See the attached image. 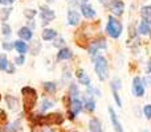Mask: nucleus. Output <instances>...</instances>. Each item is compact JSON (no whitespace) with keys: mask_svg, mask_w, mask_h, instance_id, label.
I'll use <instances>...</instances> for the list:
<instances>
[{"mask_svg":"<svg viewBox=\"0 0 151 132\" xmlns=\"http://www.w3.org/2000/svg\"><path fill=\"white\" fill-rule=\"evenodd\" d=\"M143 114L146 116V119H151V104H146L143 107Z\"/></svg>","mask_w":151,"mask_h":132,"instance_id":"nucleus-30","label":"nucleus"},{"mask_svg":"<svg viewBox=\"0 0 151 132\" xmlns=\"http://www.w3.org/2000/svg\"><path fill=\"white\" fill-rule=\"evenodd\" d=\"M94 70L96 74L98 75L99 81H105L109 77V65H107V60L104 56H98L94 60Z\"/></svg>","mask_w":151,"mask_h":132,"instance_id":"nucleus-3","label":"nucleus"},{"mask_svg":"<svg viewBox=\"0 0 151 132\" xmlns=\"http://www.w3.org/2000/svg\"><path fill=\"white\" fill-rule=\"evenodd\" d=\"M0 4H9V0H0Z\"/></svg>","mask_w":151,"mask_h":132,"instance_id":"nucleus-37","label":"nucleus"},{"mask_svg":"<svg viewBox=\"0 0 151 132\" xmlns=\"http://www.w3.org/2000/svg\"><path fill=\"white\" fill-rule=\"evenodd\" d=\"M24 15H25L27 19H29V20H32V19L36 16V11L35 9H27L25 12H24Z\"/></svg>","mask_w":151,"mask_h":132,"instance_id":"nucleus-31","label":"nucleus"},{"mask_svg":"<svg viewBox=\"0 0 151 132\" xmlns=\"http://www.w3.org/2000/svg\"><path fill=\"white\" fill-rule=\"evenodd\" d=\"M42 132H56V131L53 130V128H47V130H44Z\"/></svg>","mask_w":151,"mask_h":132,"instance_id":"nucleus-38","label":"nucleus"},{"mask_svg":"<svg viewBox=\"0 0 151 132\" xmlns=\"http://www.w3.org/2000/svg\"><path fill=\"white\" fill-rule=\"evenodd\" d=\"M138 31L141 34H150L151 33V23L149 20H142V23L139 24Z\"/></svg>","mask_w":151,"mask_h":132,"instance_id":"nucleus-18","label":"nucleus"},{"mask_svg":"<svg viewBox=\"0 0 151 132\" xmlns=\"http://www.w3.org/2000/svg\"><path fill=\"white\" fill-rule=\"evenodd\" d=\"M44 88L48 91V93H55L57 86H56L55 82H45L44 83Z\"/></svg>","mask_w":151,"mask_h":132,"instance_id":"nucleus-27","label":"nucleus"},{"mask_svg":"<svg viewBox=\"0 0 151 132\" xmlns=\"http://www.w3.org/2000/svg\"><path fill=\"white\" fill-rule=\"evenodd\" d=\"M123 11H125V4H123V1H121V0H115L111 4V12L114 13L115 16H121L123 13Z\"/></svg>","mask_w":151,"mask_h":132,"instance_id":"nucleus-14","label":"nucleus"},{"mask_svg":"<svg viewBox=\"0 0 151 132\" xmlns=\"http://www.w3.org/2000/svg\"><path fill=\"white\" fill-rule=\"evenodd\" d=\"M147 73H151V62L149 64V69H147Z\"/></svg>","mask_w":151,"mask_h":132,"instance_id":"nucleus-39","label":"nucleus"},{"mask_svg":"<svg viewBox=\"0 0 151 132\" xmlns=\"http://www.w3.org/2000/svg\"><path fill=\"white\" fill-rule=\"evenodd\" d=\"M64 44H65V40H64V39H61V37H60V39H57V40H56V42H55V46H63Z\"/></svg>","mask_w":151,"mask_h":132,"instance_id":"nucleus-34","label":"nucleus"},{"mask_svg":"<svg viewBox=\"0 0 151 132\" xmlns=\"http://www.w3.org/2000/svg\"><path fill=\"white\" fill-rule=\"evenodd\" d=\"M133 94L135 96H143L145 95V86L143 82L139 77H135L133 79Z\"/></svg>","mask_w":151,"mask_h":132,"instance_id":"nucleus-5","label":"nucleus"},{"mask_svg":"<svg viewBox=\"0 0 151 132\" xmlns=\"http://www.w3.org/2000/svg\"><path fill=\"white\" fill-rule=\"evenodd\" d=\"M81 21V15L76 9L68 11V24L69 25H78Z\"/></svg>","mask_w":151,"mask_h":132,"instance_id":"nucleus-9","label":"nucleus"},{"mask_svg":"<svg viewBox=\"0 0 151 132\" xmlns=\"http://www.w3.org/2000/svg\"><path fill=\"white\" fill-rule=\"evenodd\" d=\"M19 130H20V120H16V122L11 123V124H8L7 128H5L7 132H16Z\"/></svg>","mask_w":151,"mask_h":132,"instance_id":"nucleus-23","label":"nucleus"},{"mask_svg":"<svg viewBox=\"0 0 151 132\" xmlns=\"http://www.w3.org/2000/svg\"><path fill=\"white\" fill-rule=\"evenodd\" d=\"M53 106H55V102L49 101V99H44V101H42V104H41V108H40V110L44 112V111H47V110L52 108Z\"/></svg>","mask_w":151,"mask_h":132,"instance_id":"nucleus-25","label":"nucleus"},{"mask_svg":"<svg viewBox=\"0 0 151 132\" xmlns=\"http://www.w3.org/2000/svg\"><path fill=\"white\" fill-rule=\"evenodd\" d=\"M81 13H82V16L83 17H86V19H93V17H96V11H94V8L91 7L90 4H83V5H81Z\"/></svg>","mask_w":151,"mask_h":132,"instance_id":"nucleus-10","label":"nucleus"},{"mask_svg":"<svg viewBox=\"0 0 151 132\" xmlns=\"http://www.w3.org/2000/svg\"><path fill=\"white\" fill-rule=\"evenodd\" d=\"M17 34L21 39V41H29V40L32 39V36H33V32H32V29L28 28V26H23V28L19 29Z\"/></svg>","mask_w":151,"mask_h":132,"instance_id":"nucleus-11","label":"nucleus"},{"mask_svg":"<svg viewBox=\"0 0 151 132\" xmlns=\"http://www.w3.org/2000/svg\"><path fill=\"white\" fill-rule=\"evenodd\" d=\"M35 116L36 118H33V122L39 126L50 127V126H60L64 123V116L61 114H58V112L45 115V116H41V115H35Z\"/></svg>","mask_w":151,"mask_h":132,"instance_id":"nucleus-1","label":"nucleus"},{"mask_svg":"<svg viewBox=\"0 0 151 132\" xmlns=\"http://www.w3.org/2000/svg\"><path fill=\"white\" fill-rule=\"evenodd\" d=\"M143 132H147V131H143Z\"/></svg>","mask_w":151,"mask_h":132,"instance_id":"nucleus-42","label":"nucleus"},{"mask_svg":"<svg viewBox=\"0 0 151 132\" xmlns=\"http://www.w3.org/2000/svg\"><path fill=\"white\" fill-rule=\"evenodd\" d=\"M89 130L91 132H102V124L97 118H93L89 122Z\"/></svg>","mask_w":151,"mask_h":132,"instance_id":"nucleus-17","label":"nucleus"},{"mask_svg":"<svg viewBox=\"0 0 151 132\" xmlns=\"http://www.w3.org/2000/svg\"><path fill=\"white\" fill-rule=\"evenodd\" d=\"M5 101H7V104H8V107H9L11 110L16 111V110L19 108V101L15 98V96H12V95H5Z\"/></svg>","mask_w":151,"mask_h":132,"instance_id":"nucleus-19","label":"nucleus"},{"mask_svg":"<svg viewBox=\"0 0 151 132\" xmlns=\"http://www.w3.org/2000/svg\"><path fill=\"white\" fill-rule=\"evenodd\" d=\"M40 16H41V20L44 21L45 24L50 23V21L55 20V17H56L55 12L48 7H41V13H40Z\"/></svg>","mask_w":151,"mask_h":132,"instance_id":"nucleus-6","label":"nucleus"},{"mask_svg":"<svg viewBox=\"0 0 151 132\" xmlns=\"http://www.w3.org/2000/svg\"><path fill=\"white\" fill-rule=\"evenodd\" d=\"M8 65H9V62H8L7 56L1 54V56H0V70H5V71H7Z\"/></svg>","mask_w":151,"mask_h":132,"instance_id":"nucleus-24","label":"nucleus"},{"mask_svg":"<svg viewBox=\"0 0 151 132\" xmlns=\"http://www.w3.org/2000/svg\"><path fill=\"white\" fill-rule=\"evenodd\" d=\"M98 49H106V41H105V39H99V40H96L94 42H91L90 48H89L90 56H96Z\"/></svg>","mask_w":151,"mask_h":132,"instance_id":"nucleus-7","label":"nucleus"},{"mask_svg":"<svg viewBox=\"0 0 151 132\" xmlns=\"http://www.w3.org/2000/svg\"><path fill=\"white\" fill-rule=\"evenodd\" d=\"M0 132H1V130H0Z\"/></svg>","mask_w":151,"mask_h":132,"instance_id":"nucleus-43","label":"nucleus"},{"mask_svg":"<svg viewBox=\"0 0 151 132\" xmlns=\"http://www.w3.org/2000/svg\"><path fill=\"white\" fill-rule=\"evenodd\" d=\"M56 36H57V32H56L55 29H44V31H42V39L47 40V41H50V40L56 39Z\"/></svg>","mask_w":151,"mask_h":132,"instance_id":"nucleus-20","label":"nucleus"},{"mask_svg":"<svg viewBox=\"0 0 151 132\" xmlns=\"http://www.w3.org/2000/svg\"><path fill=\"white\" fill-rule=\"evenodd\" d=\"M24 62H25V56H19L15 58V64H17V65H23Z\"/></svg>","mask_w":151,"mask_h":132,"instance_id":"nucleus-32","label":"nucleus"},{"mask_svg":"<svg viewBox=\"0 0 151 132\" xmlns=\"http://www.w3.org/2000/svg\"><path fill=\"white\" fill-rule=\"evenodd\" d=\"M1 32L4 36H9L11 32H12V29H11V26L8 25L7 23H3V26H1Z\"/></svg>","mask_w":151,"mask_h":132,"instance_id":"nucleus-29","label":"nucleus"},{"mask_svg":"<svg viewBox=\"0 0 151 132\" xmlns=\"http://www.w3.org/2000/svg\"><path fill=\"white\" fill-rule=\"evenodd\" d=\"M106 32L109 33L110 37L118 39L123 32V26H122V24H121V21L114 19L113 16H109V21H107V25H106Z\"/></svg>","mask_w":151,"mask_h":132,"instance_id":"nucleus-4","label":"nucleus"},{"mask_svg":"<svg viewBox=\"0 0 151 132\" xmlns=\"http://www.w3.org/2000/svg\"><path fill=\"white\" fill-rule=\"evenodd\" d=\"M72 56H73V53H72V50L69 48H61L57 53V60L60 61L69 60V58H72Z\"/></svg>","mask_w":151,"mask_h":132,"instance_id":"nucleus-16","label":"nucleus"},{"mask_svg":"<svg viewBox=\"0 0 151 132\" xmlns=\"http://www.w3.org/2000/svg\"><path fill=\"white\" fill-rule=\"evenodd\" d=\"M11 12H12V8H11V7L1 9V20H3V23L8 20V16L11 15Z\"/></svg>","mask_w":151,"mask_h":132,"instance_id":"nucleus-28","label":"nucleus"},{"mask_svg":"<svg viewBox=\"0 0 151 132\" xmlns=\"http://www.w3.org/2000/svg\"><path fill=\"white\" fill-rule=\"evenodd\" d=\"M13 1H15V0H9V4H12V3H13Z\"/></svg>","mask_w":151,"mask_h":132,"instance_id":"nucleus-40","label":"nucleus"},{"mask_svg":"<svg viewBox=\"0 0 151 132\" xmlns=\"http://www.w3.org/2000/svg\"><path fill=\"white\" fill-rule=\"evenodd\" d=\"M0 102H1V95H0Z\"/></svg>","mask_w":151,"mask_h":132,"instance_id":"nucleus-41","label":"nucleus"},{"mask_svg":"<svg viewBox=\"0 0 151 132\" xmlns=\"http://www.w3.org/2000/svg\"><path fill=\"white\" fill-rule=\"evenodd\" d=\"M141 15L143 17V20H149L151 17V4L150 5H145L141 8Z\"/></svg>","mask_w":151,"mask_h":132,"instance_id":"nucleus-22","label":"nucleus"},{"mask_svg":"<svg viewBox=\"0 0 151 132\" xmlns=\"http://www.w3.org/2000/svg\"><path fill=\"white\" fill-rule=\"evenodd\" d=\"M13 48V42H3V49L11 50Z\"/></svg>","mask_w":151,"mask_h":132,"instance_id":"nucleus-33","label":"nucleus"},{"mask_svg":"<svg viewBox=\"0 0 151 132\" xmlns=\"http://www.w3.org/2000/svg\"><path fill=\"white\" fill-rule=\"evenodd\" d=\"M7 71L8 73H13V71H15V64H9V65H8Z\"/></svg>","mask_w":151,"mask_h":132,"instance_id":"nucleus-35","label":"nucleus"},{"mask_svg":"<svg viewBox=\"0 0 151 132\" xmlns=\"http://www.w3.org/2000/svg\"><path fill=\"white\" fill-rule=\"evenodd\" d=\"M83 107H85V108L88 110L89 112H93L94 110H96V102H94V99L91 98V96L86 98L85 103H83Z\"/></svg>","mask_w":151,"mask_h":132,"instance_id":"nucleus-21","label":"nucleus"},{"mask_svg":"<svg viewBox=\"0 0 151 132\" xmlns=\"http://www.w3.org/2000/svg\"><path fill=\"white\" fill-rule=\"evenodd\" d=\"M109 114H110V120H111V124H113V127H114V131L115 132H123L122 124L119 123L117 114H115V111L111 108V107L109 108Z\"/></svg>","mask_w":151,"mask_h":132,"instance_id":"nucleus-8","label":"nucleus"},{"mask_svg":"<svg viewBox=\"0 0 151 132\" xmlns=\"http://www.w3.org/2000/svg\"><path fill=\"white\" fill-rule=\"evenodd\" d=\"M13 48H15V50L20 56H25V53L28 52V45H27V42L25 41H21V40L13 41Z\"/></svg>","mask_w":151,"mask_h":132,"instance_id":"nucleus-12","label":"nucleus"},{"mask_svg":"<svg viewBox=\"0 0 151 132\" xmlns=\"http://www.w3.org/2000/svg\"><path fill=\"white\" fill-rule=\"evenodd\" d=\"M83 103L80 101V99H72L70 103V112H73L74 115H78L81 111H82Z\"/></svg>","mask_w":151,"mask_h":132,"instance_id":"nucleus-15","label":"nucleus"},{"mask_svg":"<svg viewBox=\"0 0 151 132\" xmlns=\"http://www.w3.org/2000/svg\"><path fill=\"white\" fill-rule=\"evenodd\" d=\"M69 91H70V96H72V98H73V99H78V95H80V91H78L77 85L72 83V85H70V88H69Z\"/></svg>","mask_w":151,"mask_h":132,"instance_id":"nucleus-26","label":"nucleus"},{"mask_svg":"<svg viewBox=\"0 0 151 132\" xmlns=\"http://www.w3.org/2000/svg\"><path fill=\"white\" fill-rule=\"evenodd\" d=\"M21 93H23V98H24V110H25L27 112H29L36 106L37 93L33 87H29V86L21 88Z\"/></svg>","mask_w":151,"mask_h":132,"instance_id":"nucleus-2","label":"nucleus"},{"mask_svg":"<svg viewBox=\"0 0 151 132\" xmlns=\"http://www.w3.org/2000/svg\"><path fill=\"white\" fill-rule=\"evenodd\" d=\"M76 75H77L78 82H80L81 85H85V86H88V87L90 86V78H89V75L86 74L82 69H78L77 71H76Z\"/></svg>","mask_w":151,"mask_h":132,"instance_id":"nucleus-13","label":"nucleus"},{"mask_svg":"<svg viewBox=\"0 0 151 132\" xmlns=\"http://www.w3.org/2000/svg\"><path fill=\"white\" fill-rule=\"evenodd\" d=\"M99 3H101V4H104V5H109L110 3H114V0H99Z\"/></svg>","mask_w":151,"mask_h":132,"instance_id":"nucleus-36","label":"nucleus"}]
</instances>
